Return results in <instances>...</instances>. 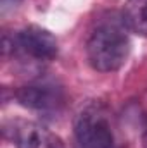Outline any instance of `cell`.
Instances as JSON below:
<instances>
[{"label": "cell", "mask_w": 147, "mask_h": 148, "mask_svg": "<svg viewBox=\"0 0 147 148\" xmlns=\"http://www.w3.org/2000/svg\"><path fill=\"white\" fill-rule=\"evenodd\" d=\"M128 26L123 14H102L87 40V57L90 66L99 73H114L123 67L130 53Z\"/></svg>", "instance_id": "obj_1"}, {"label": "cell", "mask_w": 147, "mask_h": 148, "mask_svg": "<svg viewBox=\"0 0 147 148\" xmlns=\"http://www.w3.org/2000/svg\"><path fill=\"white\" fill-rule=\"evenodd\" d=\"M14 50L21 52L23 55L35 59L38 62H49L57 57L59 45L55 36L37 24H30L23 28L16 36H14Z\"/></svg>", "instance_id": "obj_4"}, {"label": "cell", "mask_w": 147, "mask_h": 148, "mask_svg": "<svg viewBox=\"0 0 147 148\" xmlns=\"http://www.w3.org/2000/svg\"><path fill=\"white\" fill-rule=\"evenodd\" d=\"M19 3H21V0H0V5H2V12L12 10V9H16Z\"/></svg>", "instance_id": "obj_7"}, {"label": "cell", "mask_w": 147, "mask_h": 148, "mask_svg": "<svg viewBox=\"0 0 147 148\" xmlns=\"http://www.w3.org/2000/svg\"><path fill=\"white\" fill-rule=\"evenodd\" d=\"M121 14L130 31L147 38V0H126Z\"/></svg>", "instance_id": "obj_6"}, {"label": "cell", "mask_w": 147, "mask_h": 148, "mask_svg": "<svg viewBox=\"0 0 147 148\" xmlns=\"http://www.w3.org/2000/svg\"><path fill=\"white\" fill-rule=\"evenodd\" d=\"M74 138L80 148H116L109 112L102 103H90L74 119Z\"/></svg>", "instance_id": "obj_2"}, {"label": "cell", "mask_w": 147, "mask_h": 148, "mask_svg": "<svg viewBox=\"0 0 147 148\" xmlns=\"http://www.w3.org/2000/svg\"><path fill=\"white\" fill-rule=\"evenodd\" d=\"M10 140L16 148H64L62 140L55 133L35 121H14Z\"/></svg>", "instance_id": "obj_5"}, {"label": "cell", "mask_w": 147, "mask_h": 148, "mask_svg": "<svg viewBox=\"0 0 147 148\" xmlns=\"http://www.w3.org/2000/svg\"><path fill=\"white\" fill-rule=\"evenodd\" d=\"M16 100L26 109L43 114H55L66 105V91L52 79H37L21 86L16 91Z\"/></svg>", "instance_id": "obj_3"}, {"label": "cell", "mask_w": 147, "mask_h": 148, "mask_svg": "<svg viewBox=\"0 0 147 148\" xmlns=\"http://www.w3.org/2000/svg\"><path fill=\"white\" fill-rule=\"evenodd\" d=\"M142 148H147V115L144 119V131H142Z\"/></svg>", "instance_id": "obj_8"}]
</instances>
